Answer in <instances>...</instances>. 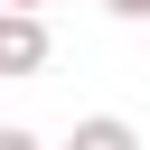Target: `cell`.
Here are the masks:
<instances>
[{
    "instance_id": "3",
    "label": "cell",
    "mask_w": 150,
    "mask_h": 150,
    "mask_svg": "<svg viewBox=\"0 0 150 150\" xmlns=\"http://www.w3.org/2000/svg\"><path fill=\"white\" fill-rule=\"evenodd\" d=\"M0 150H47L38 131H19V122H0Z\"/></svg>"
},
{
    "instance_id": "5",
    "label": "cell",
    "mask_w": 150,
    "mask_h": 150,
    "mask_svg": "<svg viewBox=\"0 0 150 150\" xmlns=\"http://www.w3.org/2000/svg\"><path fill=\"white\" fill-rule=\"evenodd\" d=\"M0 9H38V0H0Z\"/></svg>"
},
{
    "instance_id": "4",
    "label": "cell",
    "mask_w": 150,
    "mask_h": 150,
    "mask_svg": "<svg viewBox=\"0 0 150 150\" xmlns=\"http://www.w3.org/2000/svg\"><path fill=\"white\" fill-rule=\"evenodd\" d=\"M103 9H112V19H150V0H103Z\"/></svg>"
},
{
    "instance_id": "1",
    "label": "cell",
    "mask_w": 150,
    "mask_h": 150,
    "mask_svg": "<svg viewBox=\"0 0 150 150\" xmlns=\"http://www.w3.org/2000/svg\"><path fill=\"white\" fill-rule=\"evenodd\" d=\"M38 66H47V19L38 9H0V84L38 75Z\"/></svg>"
},
{
    "instance_id": "2",
    "label": "cell",
    "mask_w": 150,
    "mask_h": 150,
    "mask_svg": "<svg viewBox=\"0 0 150 150\" xmlns=\"http://www.w3.org/2000/svg\"><path fill=\"white\" fill-rule=\"evenodd\" d=\"M66 150H141V131H131L122 112H84V122L66 131Z\"/></svg>"
}]
</instances>
